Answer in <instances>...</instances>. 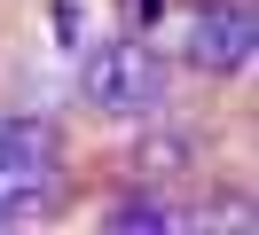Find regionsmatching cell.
I'll return each mask as SVG.
<instances>
[{
    "mask_svg": "<svg viewBox=\"0 0 259 235\" xmlns=\"http://www.w3.org/2000/svg\"><path fill=\"white\" fill-rule=\"evenodd\" d=\"M87 102L102 118H157L165 110V71L142 39H110L87 55Z\"/></svg>",
    "mask_w": 259,
    "mask_h": 235,
    "instance_id": "obj_1",
    "label": "cell"
},
{
    "mask_svg": "<svg viewBox=\"0 0 259 235\" xmlns=\"http://www.w3.org/2000/svg\"><path fill=\"white\" fill-rule=\"evenodd\" d=\"M55 180V133L39 118H0V212H24Z\"/></svg>",
    "mask_w": 259,
    "mask_h": 235,
    "instance_id": "obj_2",
    "label": "cell"
},
{
    "mask_svg": "<svg viewBox=\"0 0 259 235\" xmlns=\"http://www.w3.org/2000/svg\"><path fill=\"white\" fill-rule=\"evenodd\" d=\"M181 47H189L196 71H243L259 47V24L251 8H236V0H204V8L189 16V31H181Z\"/></svg>",
    "mask_w": 259,
    "mask_h": 235,
    "instance_id": "obj_3",
    "label": "cell"
}]
</instances>
